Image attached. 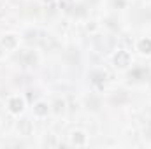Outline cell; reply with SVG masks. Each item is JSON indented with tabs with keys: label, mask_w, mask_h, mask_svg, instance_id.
<instances>
[{
	"label": "cell",
	"mask_w": 151,
	"mask_h": 149,
	"mask_svg": "<svg viewBox=\"0 0 151 149\" xmlns=\"http://www.w3.org/2000/svg\"><path fill=\"white\" fill-rule=\"evenodd\" d=\"M51 112V105L46 100H39L34 104V116L35 117H46Z\"/></svg>",
	"instance_id": "cell-5"
},
{
	"label": "cell",
	"mask_w": 151,
	"mask_h": 149,
	"mask_svg": "<svg viewBox=\"0 0 151 149\" xmlns=\"http://www.w3.org/2000/svg\"><path fill=\"white\" fill-rule=\"evenodd\" d=\"M135 49L142 54V56H150L151 54V39L150 37H142L137 40L135 44Z\"/></svg>",
	"instance_id": "cell-6"
},
{
	"label": "cell",
	"mask_w": 151,
	"mask_h": 149,
	"mask_svg": "<svg viewBox=\"0 0 151 149\" xmlns=\"http://www.w3.org/2000/svg\"><path fill=\"white\" fill-rule=\"evenodd\" d=\"M88 144V135L86 132L83 130H74L70 133V146H76V148H81V146H86Z\"/></svg>",
	"instance_id": "cell-3"
},
{
	"label": "cell",
	"mask_w": 151,
	"mask_h": 149,
	"mask_svg": "<svg viewBox=\"0 0 151 149\" xmlns=\"http://www.w3.org/2000/svg\"><path fill=\"white\" fill-rule=\"evenodd\" d=\"M18 44H19V39H18V35H14V34H7V35H4L2 40H0V46H2L4 49H7V51L16 49Z\"/></svg>",
	"instance_id": "cell-4"
},
{
	"label": "cell",
	"mask_w": 151,
	"mask_h": 149,
	"mask_svg": "<svg viewBox=\"0 0 151 149\" xmlns=\"http://www.w3.org/2000/svg\"><path fill=\"white\" fill-rule=\"evenodd\" d=\"M113 62H114V67L119 69V70H125L132 65V54L125 49H119L116 54L113 56Z\"/></svg>",
	"instance_id": "cell-2"
},
{
	"label": "cell",
	"mask_w": 151,
	"mask_h": 149,
	"mask_svg": "<svg viewBox=\"0 0 151 149\" xmlns=\"http://www.w3.org/2000/svg\"><path fill=\"white\" fill-rule=\"evenodd\" d=\"M44 4H53V2H56V0H42Z\"/></svg>",
	"instance_id": "cell-7"
},
{
	"label": "cell",
	"mask_w": 151,
	"mask_h": 149,
	"mask_svg": "<svg viewBox=\"0 0 151 149\" xmlns=\"http://www.w3.org/2000/svg\"><path fill=\"white\" fill-rule=\"evenodd\" d=\"M5 107H7L9 114H12V116H19V114H23V111H25L27 102H25V98H23L21 95H11V97L7 98Z\"/></svg>",
	"instance_id": "cell-1"
}]
</instances>
